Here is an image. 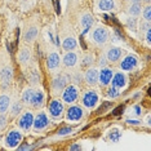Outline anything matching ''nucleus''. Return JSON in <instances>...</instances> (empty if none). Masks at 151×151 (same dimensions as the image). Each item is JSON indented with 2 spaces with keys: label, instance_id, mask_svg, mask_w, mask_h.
<instances>
[{
  "label": "nucleus",
  "instance_id": "f257e3e1",
  "mask_svg": "<svg viewBox=\"0 0 151 151\" xmlns=\"http://www.w3.org/2000/svg\"><path fill=\"white\" fill-rule=\"evenodd\" d=\"M92 39H93V42L97 44V45H104V44L107 43L109 39H110L109 30L104 26L96 27L93 30V32H92Z\"/></svg>",
  "mask_w": 151,
  "mask_h": 151
},
{
  "label": "nucleus",
  "instance_id": "f03ea898",
  "mask_svg": "<svg viewBox=\"0 0 151 151\" xmlns=\"http://www.w3.org/2000/svg\"><path fill=\"white\" fill-rule=\"evenodd\" d=\"M99 101V97H98V93L96 91H87L85 93L83 94V97H81V104H83V106L85 109L88 110H92L94 109L96 106H97Z\"/></svg>",
  "mask_w": 151,
  "mask_h": 151
},
{
  "label": "nucleus",
  "instance_id": "7ed1b4c3",
  "mask_svg": "<svg viewBox=\"0 0 151 151\" xmlns=\"http://www.w3.org/2000/svg\"><path fill=\"white\" fill-rule=\"evenodd\" d=\"M22 139H23L22 132H19V130H17V129L9 130L5 136V145L8 147H11V149H14V147L19 146Z\"/></svg>",
  "mask_w": 151,
  "mask_h": 151
},
{
  "label": "nucleus",
  "instance_id": "20e7f679",
  "mask_svg": "<svg viewBox=\"0 0 151 151\" xmlns=\"http://www.w3.org/2000/svg\"><path fill=\"white\" fill-rule=\"evenodd\" d=\"M48 110H49V115L52 116L53 119H60L62 116L63 111H65V106H63V101L61 99L54 98L49 102V106H48Z\"/></svg>",
  "mask_w": 151,
  "mask_h": 151
},
{
  "label": "nucleus",
  "instance_id": "39448f33",
  "mask_svg": "<svg viewBox=\"0 0 151 151\" xmlns=\"http://www.w3.org/2000/svg\"><path fill=\"white\" fill-rule=\"evenodd\" d=\"M49 125V118L47 116L45 112H39L36 116H34V123H32V129L34 132H42L47 129Z\"/></svg>",
  "mask_w": 151,
  "mask_h": 151
},
{
  "label": "nucleus",
  "instance_id": "423d86ee",
  "mask_svg": "<svg viewBox=\"0 0 151 151\" xmlns=\"http://www.w3.org/2000/svg\"><path fill=\"white\" fill-rule=\"evenodd\" d=\"M79 98V89L76 85H67L62 91V101L66 104H74Z\"/></svg>",
  "mask_w": 151,
  "mask_h": 151
},
{
  "label": "nucleus",
  "instance_id": "0eeeda50",
  "mask_svg": "<svg viewBox=\"0 0 151 151\" xmlns=\"http://www.w3.org/2000/svg\"><path fill=\"white\" fill-rule=\"evenodd\" d=\"M68 81H70V75H67V74L57 75V76L53 79V81H52V89L54 91V93L62 92L63 89L68 85Z\"/></svg>",
  "mask_w": 151,
  "mask_h": 151
},
{
  "label": "nucleus",
  "instance_id": "6e6552de",
  "mask_svg": "<svg viewBox=\"0 0 151 151\" xmlns=\"http://www.w3.org/2000/svg\"><path fill=\"white\" fill-rule=\"evenodd\" d=\"M32 123H34V114L31 111H25L21 115V118L18 119V127L25 132H29L32 128Z\"/></svg>",
  "mask_w": 151,
  "mask_h": 151
},
{
  "label": "nucleus",
  "instance_id": "1a4fd4ad",
  "mask_svg": "<svg viewBox=\"0 0 151 151\" xmlns=\"http://www.w3.org/2000/svg\"><path fill=\"white\" fill-rule=\"evenodd\" d=\"M84 116V111L80 106H76V105H73L67 109L66 111V119L68 122H79L81 120Z\"/></svg>",
  "mask_w": 151,
  "mask_h": 151
},
{
  "label": "nucleus",
  "instance_id": "9d476101",
  "mask_svg": "<svg viewBox=\"0 0 151 151\" xmlns=\"http://www.w3.org/2000/svg\"><path fill=\"white\" fill-rule=\"evenodd\" d=\"M138 65V58H137L134 54H128L120 62V70L123 71H132L134 70Z\"/></svg>",
  "mask_w": 151,
  "mask_h": 151
},
{
  "label": "nucleus",
  "instance_id": "9b49d317",
  "mask_svg": "<svg viewBox=\"0 0 151 151\" xmlns=\"http://www.w3.org/2000/svg\"><path fill=\"white\" fill-rule=\"evenodd\" d=\"M112 75H114V71L110 67H107V66L102 67L101 70L98 71V83L101 84L102 87H107V85L111 83Z\"/></svg>",
  "mask_w": 151,
  "mask_h": 151
},
{
  "label": "nucleus",
  "instance_id": "f8f14e48",
  "mask_svg": "<svg viewBox=\"0 0 151 151\" xmlns=\"http://www.w3.org/2000/svg\"><path fill=\"white\" fill-rule=\"evenodd\" d=\"M84 80L85 83L91 87H94V85L98 84V71L97 68L94 67H89L87 70V73L84 74Z\"/></svg>",
  "mask_w": 151,
  "mask_h": 151
},
{
  "label": "nucleus",
  "instance_id": "ddd939ff",
  "mask_svg": "<svg viewBox=\"0 0 151 151\" xmlns=\"http://www.w3.org/2000/svg\"><path fill=\"white\" fill-rule=\"evenodd\" d=\"M13 79V71L11 67H4L0 71V81H1V87L3 89L8 88Z\"/></svg>",
  "mask_w": 151,
  "mask_h": 151
},
{
  "label": "nucleus",
  "instance_id": "4468645a",
  "mask_svg": "<svg viewBox=\"0 0 151 151\" xmlns=\"http://www.w3.org/2000/svg\"><path fill=\"white\" fill-rule=\"evenodd\" d=\"M61 65V58L60 54L57 52H52L49 53V56L47 57V67L49 68L50 71H56Z\"/></svg>",
  "mask_w": 151,
  "mask_h": 151
},
{
  "label": "nucleus",
  "instance_id": "2eb2a0df",
  "mask_svg": "<svg viewBox=\"0 0 151 151\" xmlns=\"http://www.w3.org/2000/svg\"><path fill=\"white\" fill-rule=\"evenodd\" d=\"M112 87L118 88V89H123L127 85V76L124 73H122V71H119V73H116L112 75V79H111V83Z\"/></svg>",
  "mask_w": 151,
  "mask_h": 151
},
{
  "label": "nucleus",
  "instance_id": "dca6fc26",
  "mask_svg": "<svg viewBox=\"0 0 151 151\" xmlns=\"http://www.w3.org/2000/svg\"><path fill=\"white\" fill-rule=\"evenodd\" d=\"M44 101H45V96H44L43 91H34L30 105H31L34 109H42L44 105Z\"/></svg>",
  "mask_w": 151,
  "mask_h": 151
},
{
  "label": "nucleus",
  "instance_id": "f3484780",
  "mask_svg": "<svg viewBox=\"0 0 151 151\" xmlns=\"http://www.w3.org/2000/svg\"><path fill=\"white\" fill-rule=\"evenodd\" d=\"M123 54V49L119 47H111L106 53V60L109 62H118V61L122 58Z\"/></svg>",
  "mask_w": 151,
  "mask_h": 151
},
{
  "label": "nucleus",
  "instance_id": "a211bd4d",
  "mask_svg": "<svg viewBox=\"0 0 151 151\" xmlns=\"http://www.w3.org/2000/svg\"><path fill=\"white\" fill-rule=\"evenodd\" d=\"M80 25L81 27H83V35L84 34H87L89 30L92 29V26L94 25V18H93V16L92 14H84L83 17H81V19H80Z\"/></svg>",
  "mask_w": 151,
  "mask_h": 151
},
{
  "label": "nucleus",
  "instance_id": "6ab92c4d",
  "mask_svg": "<svg viewBox=\"0 0 151 151\" xmlns=\"http://www.w3.org/2000/svg\"><path fill=\"white\" fill-rule=\"evenodd\" d=\"M62 62H63V65L66 67H74L75 65L78 63V54L74 53V50H71V52H66V54L63 56Z\"/></svg>",
  "mask_w": 151,
  "mask_h": 151
},
{
  "label": "nucleus",
  "instance_id": "aec40b11",
  "mask_svg": "<svg viewBox=\"0 0 151 151\" xmlns=\"http://www.w3.org/2000/svg\"><path fill=\"white\" fill-rule=\"evenodd\" d=\"M76 47H78V42L75 40V37H73V36L66 37V39L63 40V43H62V48L66 50V52L75 50V49H76Z\"/></svg>",
  "mask_w": 151,
  "mask_h": 151
},
{
  "label": "nucleus",
  "instance_id": "412c9836",
  "mask_svg": "<svg viewBox=\"0 0 151 151\" xmlns=\"http://www.w3.org/2000/svg\"><path fill=\"white\" fill-rule=\"evenodd\" d=\"M11 107V97L6 94L0 96V114H5Z\"/></svg>",
  "mask_w": 151,
  "mask_h": 151
},
{
  "label": "nucleus",
  "instance_id": "4be33fe9",
  "mask_svg": "<svg viewBox=\"0 0 151 151\" xmlns=\"http://www.w3.org/2000/svg\"><path fill=\"white\" fill-rule=\"evenodd\" d=\"M98 8H99V11H102V12H110L115 8V1L114 0H99Z\"/></svg>",
  "mask_w": 151,
  "mask_h": 151
},
{
  "label": "nucleus",
  "instance_id": "5701e85b",
  "mask_svg": "<svg viewBox=\"0 0 151 151\" xmlns=\"http://www.w3.org/2000/svg\"><path fill=\"white\" fill-rule=\"evenodd\" d=\"M36 36H37V29L36 27H30V29L26 31V34H25V42L26 43H31V42H34V40L36 39Z\"/></svg>",
  "mask_w": 151,
  "mask_h": 151
},
{
  "label": "nucleus",
  "instance_id": "b1692460",
  "mask_svg": "<svg viewBox=\"0 0 151 151\" xmlns=\"http://www.w3.org/2000/svg\"><path fill=\"white\" fill-rule=\"evenodd\" d=\"M142 12V8H141V4H137V3H132L130 6L128 8V13L132 17H138Z\"/></svg>",
  "mask_w": 151,
  "mask_h": 151
},
{
  "label": "nucleus",
  "instance_id": "393cba45",
  "mask_svg": "<svg viewBox=\"0 0 151 151\" xmlns=\"http://www.w3.org/2000/svg\"><path fill=\"white\" fill-rule=\"evenodd\" d=\"M30 58H31V53H30V50L26 49V48L21 49V52L18 53V60L21 63H27L30 61Z\"/></svg>",
  "mask_w": 151,
  "mask_h": 151
},
{
  "label": "nucleus",
  "instance_id": "a878e982",
  "mask_svg": "<svg viewBox=\"0 0 151 151\" xmlns=\"http://www.w3.org/2000/svg\"><path fill=\"white\" fill-rule=\"evenodd\" d=\"M32 94H34V89L32 88H27L23 91L22 93V102L25 105H30V102H31V98H32Z\"/></svg>",
  "mask_w": 151,
  "mask_h": 151
},
{
  "label": "nucleus",
  "instance_id": "bb28decb",
  "mask_svg": "<svg viewBox=\"0 0 151 151\" xmlns=\"http://www.w3.org/2000/svg\"><path fill=\"white\" fill-rule=\"evenodd\" d=\"M29 79H30V80H31V83H32V84H37V83H39V81H40V75L37 74L36 68H31V70H30Z\"/></svg>",
  "mask_w": 151,
  "mask_h": 151
},
{
  "label": "nucleus",
  "instance_id": "cd10ccee",
  "mask_svg": "<svg viewBox=\"0 0 151 151\" xmlns=\"http://www.w3.org/2000/svg\"><path fill=\"white\" fill-rule=\"evenodd\" d=\"M92 63H93V56H92V54H87V56H84L83 61H81V66L89 68L92 66Z\"/></svg>",
  "mask_w": 151,
  "mask_h": 151
},
{
  "label": "nucleus",
  "instance_id": "c85d7f7f",
  "mask_svg": "<svg viewBox=\"0 0 151 151\" xmlns=\"http://www.w3.org/2000/svg\"><path fill=\"white\" fill-rule=\"evenodd\" d=\"M142 17H143V19L145 21H151V6L150 4H147L145 8H143V11H142Z\"/></svg>",
  "mask_w": 151,
  "mask_h": 151
},
{
  "label": "nucleus",
  "instance_id": "c756f323",
  "mask_svg": "<svg viewBox=\"0 0 151 151\" xmlns=\"http://www.w3.org/2000/svg\"><path fill=\"white\" fill-rule=\"evenodd\" d=\"M107 96L110 98H118L120 96V91L115 87H111V88H109V91H107Z\"/></svg>",
  "mask_w": 151,
  "mask_h": 151
},
{
  "label": "nucleus",
  "instance_id": "7c9ffc66",
  "mask_svg": "<svg viewBox=\"0 0 151 151\" xmlns=\"http://www.w3.org/2000/svg\"><path fill=\"white\" fill-rule=\"evenodd\" d=\"M21 111H22V105L18 104V102H16V104L12 106V115L17 116V115L21 114Z\"/></svg>",
  "mask_w": 151,
  "mask_h": 151
},
{
  "label": "nucleus",
  "instance_id": "2f4dec72",
  "mask_svg": "<svg viewBox=\"0 0 151 151\" xmlns=\"http://www.w3.org/2000/svg\"><path fill=\"white\" fill-rule=\"evenodd\" d=\"M71 132H73V128H71V127H63V128L58 129L57 134L58 136H67V134H70Z\"/></svg>",
  "mask_w": 151,
  "mask_h": 151
},
{
  "label": "nucleus",
  "instance_id": "473e14b6",
  "mask_svg": "<svg viewBox=\"0 0 151 151\" xmlns=\"http://www.w3.org/2000/svg\"><path fill=\"white\" fill-rule=\"evenodd\" d=\"M110 139L112 141V142H118L119 141V138H120V132L119 130H116V129H114V130H111V133H110Z\"/></svg>",
  "mask_w": 151,
  "mask_h": 151
},
{
  "label": "nucleus",
  "instance_id": "72a5a7b5",
  "mask_svg": "<svg viewBox=\"0 0 151 151\" xmlns=\"http://www.w3.org/2000/svg\"><path fill=\"white\" fill-rule=\"evenodd\" d=\"M127 26H128V29L130 30H136L137 29V19L136 18H128L127 19Z\"/></svg>",
  "mask_w": 151,
  "mask_h": 151
},
{
  "label": "nucleus",
  "instance_id": "f704fd0d",
  "mask_svg": "<svg viewBox=\"0 0 151 151\" xmlns=\"http://www.w3.org/2000/svg\"><path fill=\"white\" fill-rule=\"evenodd\" d=\"M6 125V116L4 114H0V129H3Z\"/></svg>",
  "mask_w": 151,
  "mask_h": 151
},
{
  "label": "nucleus",
  "instance_id": "c9c22d12",
  "mask_svg": "<svg viewBox=\"0 0 151 151\" xmlns=\"http://www.w3.org/2000/svg\"><path fill=\"white\" fill-rule=\"evenodd\" d=\"M149 29H150V22L143 19V23H141V30H142V31H147Z\"/></svg>",
  "mask_w": 151,
  "mask_h": 151
},
{
  "label": "nucleus",
  "instance_id": "e433bc0d",
  "mask_svg": "<svg viewBox=\"0 0 151 151\" xmlns=\"http://www.w3.org/2000/svg\"><path fill=\"white\" fill-rule=\"evenodd\" d=\"M123 110H124V106H119V107H116L114 110V112H112V114H114V115H120V114H123Z\"/></svg>",
  "mask_w": 151,
  "mask_h": 151
},
{
  "label": "nucleus",
  "instance_id": "4c0bfd02",
  "mask_svg": "<svg viewBox=\"0 0 151 151\" xmlns=\"http://www.w3.org/2000/svg\"><path fill=\"white\" fill-rule=\"evenodd\" d=\"M107 62H109V61L106 60V58H105L104 56H102L101 58H99V61H98V65H99V66H102V67H105V66H106V63H107Z\"/></svg>",
  "mask_w": 151,
  "mask_h": 151
},
{
  "label": "nucleus",
  "instance_id": "58836bf2",
  "mask_svg": "<svg viewBox=\"0 0 151 151\" xmlns=\"http://www.w3.org/2000/svg\"><path fill=\"white\" fill-rule=\"evenodd\" d=\"M74 79H75V80H74L75 83H76V84H80V83H81V79H83V78H81V75L78 73V74L74 76Z\"/></svg>",
  "mask_w": 151,
  "mask_h": 151
},
{
  "label": "nucleus",
  "instance_id": "ea45409f",
  "mask_svg": "<svg viewBox=\"0 0 151 151\" xmlns=\"http://www.w3.org/2000/svg\"><path fill=\"white\" fill-rule=\"evenodd\" d=\"M146 42L149 43V44L151 43V31H150V29L146 31Z\"/></svg>",
  "mask_w": 151,
  "mask_h": 151
},
{
  "label": "nucleus",
  "instance_id": "a19ab883",
  "mask_svg": "<svg viewBox=\"0 0 151 151\" xmlns=\"http://www.w3.org/2000/svg\"><path fill=\"white\" fill-rule=\"evenodd\" d=\"M127 122L129 123V124H133V125H139V122L138 120H132V119H128Z\"/></svg>",
  "mask_w": 151,
  "mask_h": 151
},
{
  "label": "nucleus",
  "instance_id": "79ce46f5",
  "mask_svg": "<svg viewBox=\"0 0 151 151\" xmlns=\"http://www.w3.org/2000/svg\"><path fill=\"white\" fill-rule=\"evenodd\" d=\"M70 150H71V151H74V150H80V146H79V145H73V146L70 147Z\"/></svg>",
  "mask_w": 151,
  "mask_h": 151
},
{
  "label": "nucleus",
  "instance_id": "37998d69",
  "mask_svg": "<svg viewBox=\"0 0 151 151\" xmlns=\"http://www.w3.org/2000/svg\"><path fill=\"white\" fill-rule=\"evenodd\" d=\"M29 149H30V146H27V145H25V146H21V147L18 146V150H29Z\"/></svg>",
  "mask_w": 151,
  "mask_h": 151
},
{
  "label": "nucleus",
  "instance_id": "c03bdc74",
  "mask_svg": "<svg viewBox=\"0 0 151 151\" xmlns=\"http://www.w3.org/2000/svg\"><path fill=\"white\" fill-rule=\"evenodd\" d=\"M134 110H136V114H137V115H139V114H141V111H139V110H141V109H139V106H136Z\"/></svg>",
  "mask_w": 151,
  "mask_h": 151
},
{
  "label": "nucleus",
  "instance_id": "a18cd8bd",
  "mask_svg": "<svg viewBox=\"0 0 151 151\" xmlns=\"http://www.w3.org/2000/svg\"><path fill=\"white\" fill-rule=\"evenodd\" d=\"M130 3H137V4H141L142 0H130Z\"/></svg>",
  "mask_w": 151,
  "mask_h": 151
},
{
  "label": "nucleus",
  "instance_id": "49530a36",
  "mask_svg": "<svg viewBox=\"0 0 151 151\" xmlns=\"http://www.w3.org/2000/svg\"><path fill=\"white\" fill-rule=\"evenodd\" d=\"M142 1H145L146 4H150V1H151V0H142Z\"/></svg>",
  "mask_w": 151,
  "mask_h": 151
}]
</instances>
